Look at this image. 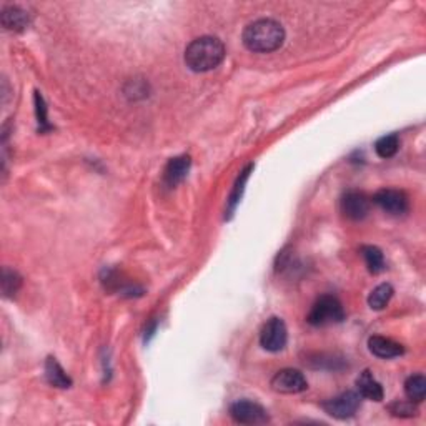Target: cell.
Returning a JSON list of instances; mask_svg holds the SVG:
<instances>
[{
  "label": "cell",
  "mask_w": 426,
  "mask_h": 426,
  "mask_svg": "<svg viewBox=\"0 0 426 426\" xmlns=\"http://www.w3.org/2000/svg\"><path fill=\"white\" fill-rule=\"evenodd\" d=\"M242 39L243 45L250 52L270 53L283 45L285 30L276 20L260 19L245 27Z\"/></svg>",
  "instance_id": "cell-1"
},
{
  "label": "cell",
  "mask_w": 426,
  "mask_h": 426,
  "mask_svg": "<svg viewBox=\"0 0 426 426\" xmlns=\"http://www.w3.org/2000/svg\"><path fill=\"white\" fill-rule=\"evenodd\" d=\"M225 58V45L220 39L205 37L195 39L185 49V63L193 72H210L220 65Z\"/></svg>",
  "instance_id": "cell-2"
},
{
  "label": "cell",
  "mask_w": 426,
  "mask_h": 426,
  "mask_svg": "<svg viewBox=\"0 0 426 426\" xmlns=\"http://www.w3.org/2000/svg\"><path fill=\"white\" fill-rule=\"evenodd\" d=\"M345 320V310L342 302L333 295H323L314 303L306 321L314 326H325L332 323H340Z\"/></svg>",
  "instance_id": "cell-3"
},
{
  "label": "cell",
  "mask_w": 426,
  "mask_h": 426,
  "mask_svg": "<svg viewBox=\"0 0 426 426\" xmlns=\"http://www.w3.org/2000/svg\"><path fill=\"white\" fill-rule=\"evenodd\" d=\"M288 342L287 325L278 316H271L260 332V345L264 350L276 353L282 351Z\"/></svg>",
  "instance_id": "cell-4"
},
{
  "label": "cell",
  "mask_w": 426,
  "mask_h": 426,
  "mask_svg": "<svg viewBox=\"0 0 426 426\" xmlns=\"http://www.w3.org/2000/svg\"><path fill=\"white\" fill-rule=\"evenodd\" d=\"M361 405V395L358 392H345L342 395L330 398L326 400L321 408L325 410V413L337 420H347L355 416L358 408Z\"/></svg>",
  "instance_id": "cell-5"
},
{
  "label": "cell",
  "mask_w": 426,
  "mask_h": 426,
  "mask_svg": "<svg viewBox=\"0 0 426 426\" xmlns=\"http://www.w3.org/2000/svg\"><path fill=\"white\" fill-rule=\"evenodd\" d=\"M230 416L238 425H265L270 421L269 411L250 400H240L230 406Z\"/></svg>",
  "instance_id": "cell-6"
},
{
  "label": "cell",
  "mask_w": 426,
  "mask_h": 426,
  "mask_svg": "<svg viewBox=\"0 0 426 426\" xmlns=\"http://www.w3.org/2000/svg\"><path fill=\"white\" fill-rule=\"evenodd\" d=\"M271 388L276 393H283V395H297V393L305 392L308 388V382L300 370L285 368L280 370L271 378Z\"/></svg>",
  "instance_id": "cell-7"
},
{
  "label": "cell",
  "mask_w": 426,
  "mask_h": 426,
  "mask_svg": "<svg viewBox=\"0 0 426 426\" xmlns=\"http://www.w3.org/2000/svg\"><path fill=\"white\" fill-rule=\"evenodd\" d=\"M373 203H376L383 212L389 213V215H403L410 208V202L405 192L395 188H383L375 193Z\"/></svg>",
  "instance_id": "cell-8"
},
{
  "label": "cell",
  "mask_w": 426,
  "mask_h": 426,
  "mask_svg": "<svg viewBox=\"0 0 426 426\" xmlns=\"http://www.w3.org/2000/svg\"><path fill=\"white\" fill-rule=\"evenodd\" d=\"M340 208H342V213L350 220H363L366 215L370 213L371 208V200L363 192H356V190H351V192H347L340 200Z\"/></svg>",
  "instance_id": "cell-9"
},
{
  "label": "cell",
  "mask_w": 426,
  "mask_h": 426,
  "mask_svg": "<svg viewBox=\"0 0 426 426\" xmlns=\"http://www.w3.org/2000/svg\"><path fill=\"white\" fill-rule=\"evenodd\" d=\"M190 165H192V160H190L188 155H180L172 158V160L167 163L165 172H163V180L169 187H176L180 182H183L185 176L188 175Z\"/></svg>",
  "instance_id": "cell-10"
},
{
  "label": "cell",
  "mask_w": 426,
  "mask_h": 426,
  "mask_svg": "<svg viewBox=\"0 0 426 426\" xmlns=\"http://www.w3.org/2000/svg\"><path fill=\"white\" fill-rule=\"evenodd\" d=\"M368 348L375 356L385 358V360H387V358L401 356L403 353H405V348H403V345H400V343H396L395 340H392V338L380 337V335L370 337Z\"/></svg>",
  "instance_id": "cell-11"
},
{
  "label": "cell",
  "mask_w": 426,
  "mask_h": 426,
  "mask_svg": "<svg viewBox=\"0 0 426 426\" xmlns=\"http://www.w3.org/2000/svg\"><path fill=\"white\" fill-rule=\"evenodd\" d=\"M356 388L361 398H368L371 401H382L385 396L382 383L375 378L370 370L361 371L360 376L356 378Z\"/></svg>",
  "instance_id": "cell-12"
},
{
  "label": "cell",
  "mask_w": 426,
  "mask_h": 426,
  "mask_svg": "<svg viewBox=\"0 0 426 426\" xmlns=\"http://www.w3.org/2000/svg\"><path fill=\"white\" fill-rule=\"evenodd\" d=\"M2 25L7 30L20 32L29 25V13L17 6H8L2 8Z\"/></svg>",
  "instance_id": "cell-13"
},
{
  "label": "cell",
  "mask_w": 426,
  "mask_h": 426,
  "mask_svg": "<svg viewBox=\"0 0 426 426\" xmlns=\"http://www.w3.org/2000/svg\"><path fill=\"white\" fill-rule=\"evenodd\" d=\"M45 378L56 388H70L72 385L70 376L65 373L60 363L52 356L47 358V361H45Z\"/></svg>",
  "instance_id": "cell-14"
},
{
  "label": "cell",
  "mask_w": 426,
  "mask_h": 426,
  "mask_svg": "<svg viewBox=\"0 0 426 426\" xmlns=\"http://www.w3.org/2000/svg\"><path fill=\"white\" fill-rule=\"evenodd\" d=\"M405 395L413 403H421L426 396V378L423 375H413L405 382Z\"/></svg>",
  "instance_id": "cell-15"
},
{
  "label": "cell",
  "mask_w": 426,
  "mask_h": 426,
  "mask_svg": "<svg viewBox=\"0 0 426 426\" xmlns=\"http://www.w3.org/2000/svg\"><path fill=\"white\" fill-rule=\"evenodd\" d=\"M392 297H393V287H392V285L382 283V285H378V287H376L373 292L370 293L368 305H370L371 310L380 311L388 305L389 300H392Z\"/></svg>",
  "instance_id": "cell-16"
},
{
  "label": "cell",
  "mask_w": 426,
  "mask_h": 426,
  "mask_svg": "<svg viewBox=\"0 0 426 426\" xmlns=\"http://www.w3.org/2000/svg\"><path fill=\"white\" fill-rule=\"evenodd\" d=\"M361 255H363L365 264L371 273H380V271L385 270V257L378 247L366 245V247L361 248Z\"/></svg>",
  "instance_id": "cell-17"
},
{
  "label": "cell",
  "mask_w": 426,
  "mask_h": 426,
  "mask_svg": "<svg viewBox=\"0 0 426 426\" xmlns=\"http://www.w3.org/2000/svg\"><path fill=\"white\" fill-rule=\"evenodd\" d=\"M398 148H400V138L396 134L385 135V137L378 138L375 143V152L380 158H392L396 155Z\"/></svg>",
  "instance_id": "cell-18"
},
{
  "label": "cell",
  "mask_w": 426,
  "mask_h": 426,
  "mask_svg": "<svg viewBox=\"0 0 426 426\" xmlns=\"http://www.w3.org/2000/svg\"><path fill=\"white\" fill-rule=\"evenodd\" d=\"M2 293L6 298H11L19 292L20 285H22V276L17 273L15 270L11 269H4L2 270Z\"/></svg>",
  "instance_id": "cell-19"
},
{
  "label": "cell",
  "mask_w": 426,
  "mask_h": 426,
  "mask_svg": "<svg viewBox=\"0 0 426 426\" xmlns=\"http://www.w3.org/2000/svg\"><path fill=\"white\" fill-rule=\"evenodd\" d=\"M252 170H253V165H248L247 169H245V170L242 172V174L238 175L237 183H235V188H233V192H232V197H230V202H228V213H230V215H232L233 210H235V207L238 205L240 198H242L245 183H247V180H248V176H250V172H252Z\"/></svg>",
  "instance_id": "cell-20"
},
{
  "label": "cell",
  "mask_w": 426,
  "mask_h": 426,
  "mask_svg": "<svg viewBox=\"0 0 426 426\" xmlns=\"http://www.w3.org/2000/svg\"><path fill=\"white\" fill-rule=\"evenodd\" d=\"M389 413L393 416H398V418H411V416L418 415V408H416V403L411 400H398L395 403L388 406Z\"/></svg>",
  "instance_id": "cell-21"
},
{
  "label": "cell",
  "mask_w": 426,
  "mask_h": 426,
  "mask_svg": "<svg viewBox=\"0 0 426 426\" xmlns=\"http://www.w3.org/2000/svg\"><path fill=\"white\" fill-rule=\"evenodd\" d=\"M35 113H37L40 132H44V130H51V125H49L47 120V107H45L44 97L39 92H35Z\"/></svg>",
  "instance_id": "cell-22"
}]
</instances>
